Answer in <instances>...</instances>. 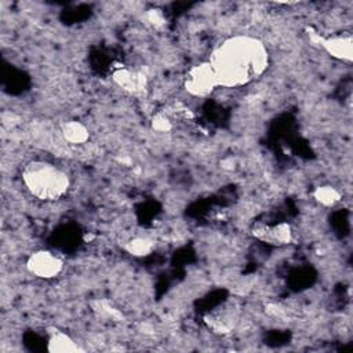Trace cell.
<instances>
[{
	"label": "cell",
	"instance_id": "obj_3",
	"mask_svg": "<svg viewBox=\"0 0 353 353\" xmlns=\"http://www.w3.org/2000/svg\"><path fill=\"white\" fill-rule=\"evenodd\" d=\"M216 87L219 85L210 62L192 66L185 76V88L194 97H207Z\"/></svg>",
	"mask_w": 353,
	"mask_h": 353
},
{
	"label": "cell",
	"instance_id": "obj_7",
	"mask_svg": "<svg viewBox=\"0 0 353 353\" xmlns=\"http://www.w3.org/2000/svg\"><path fill=\"white\" fill-rule=\"evenodd\" d=\"M112 77L121 88L137 92L145 88L146 85V77L142 72L131 69L125 65H114L112 70Z\"/></svg>",
	"mask_w": 353,
	"mask_h": 353
},
{
	"label": "cell",
	"instance_id": "obj_11",
	"mask_svg": "<svg viewBox=\"0 0 353 353\" xmlns=\"http://www.w3.org/2000/svg\"><path fill=\"white\" fill-rule=\"evenodd\" d=\"M316 199L325 204V205H330V204H334L335 201L339 200V193L334 189V188H330V186H323V188H319L314 193Z\"/></svg>",
	"mask_w": 353,
	"mask_h": 353
},
{
	"label": "cell",
	"instance_id": "obj_8",
	"mask_svg": "<svg viewBox=\"0 0 353 353\" xmlns=\"http://www.w3.org/2000/svg\"><path fill=\"white\" fill-rule=\"evenodd\" d=\"M321 46L328 54L342 61H352V37L346 36H332L327 39H319Z\"/></svg>",
	"mask_w": 353,
	"mask_h": 353
},
{
	"label": "cell",
	"instance_id": "obj_4",
	"mask_svg": "<svg viewBox=\"0 0 353 353\" xmlns=\"http://www.w3.org/2000/svg\"><path fill=\"white\" fill-rule=\"evenodd\" d=\"M28 270L40 279H52L58 276L63 268L62 259L51 251H36L26 262Z\"/></svg>",
	"mask_w": 353,
	"mask_h": 353
},
{
	"label": "cell",
	"instance_id": "obj_12",
	"mask_svg": "<svg viewBox=\"0 0 353 353\" xmlns=\"http://www.w3.org/2000/svg\"><path fill=\"white\" fill-rule=\"evenodd\" d=\"M128 251L134 255H148L152 251V243L148 239H134L128 244Z\"/></svg>",
	"mask_w": 353,
	"mask_h": 353
},
{
	"label": "cell",
	"instance_id": "obj_1",
	"mask_svg": "<svg viewBox=\"0 0 353 353\" xmlns=\"http://www.w3.org/2000/svg\"><path fill=\"white\" fill-rule=\"evenodd\" d=\"M210 65L219 87H240L259 77L268 68L269 55L263 43L251 36H234L212 52Z\"/></svg>",
	"mask_w": 353,
	"mask_h": 353
},
{
	"label": "cell",
	"instance_id": "obj_13",
	"mask_svg": "<svg viewBox=\"0 0 353 353\" xmlns=\"http://www.w3.org/2000/svg\"><path fill=\"white\" fill-rule=\"evenodd\" d=\"M153 127L159 131H168L171 128V121L167 119V116L159 113L153 119Z\"/></svg>",
	"mask_w": 353,
	"mask_h": 353
},
{
	"label": "cell",
	"instance_id": "obj_6",
	"mask_svg": "<svg viewBox=\"0 0 353 353\" xmlns=\"http://www.w3.org/2000/svg\"><path fill=\"white\" fill-rule=\"evenodd\" d=\"M252 234L268 244L283 245L290 243L292 232L287 222H256L252 226Z\"/></svg>",
	"mask_w": 353,
	"mask_h": 353
},
{
	"label": "cell",
	"instance_id": "obj_2",
	"mask_svg": "<svg viewBox=\"0 0 353 353\" xmlns=\"http://www.w3.org/2000/svg\"><path fill=\"white\" fill-rule=\"evenodd\" d=\"M22 181L32 196L46 201L61 199L70 186L69 176L63 170L43 160H33L26 164L22 171Z\"/></svg>",
	"mask_w": 353,
	"mask_h": 353
},
{
	"label": "cell",
	"instance_id": "obj_5",
	"mask_svg": "<svg viewBox=\"0 0 353 353\" xmlns=\"http://www.w3.org/2000/svg\"><path fill=\"white\" fill-rule=\"evenodd\" d=\"M204 321L207 323L208 328H211L216 334H228L234 330L237 324V309L229 301L222 302L216 307L211 309Z\"/></svg>",
	"mask_w": 353,
	"mask_h": 353
},
{
	"label": "cell",
	"instance_id": "obj_9",
	"mask_svg": "<svg viewBox=\"0 0 353 353\" xmlns=\"http://www.w3.org/2000/svg\"><path fill=\"white\" fill-rule=\"evenodd\" d=\"M47 350L52 353H72L79 352L80 347L68 334L59 330H54L48 335Z\"/></svg>",
	"mask_w": 353,
	"mask_h": 353
},
{
	"label": "cell",
	"instance_id": "obj_10",
	"mask_svg": "<svg viewBox=\"0 0 353 353\" xmlns=\"http://www.w3.org/2000/svg\"><path fill=\"white\" fill-rule=\"evenodd\" d=\"M62 134L66 141L72 143H81L85 142L88 138V130L84 124L79 121H68L62 127Z\"/></svg>",
	"mask_w": 353,
	"mask_h": 353
}]
</instances>
